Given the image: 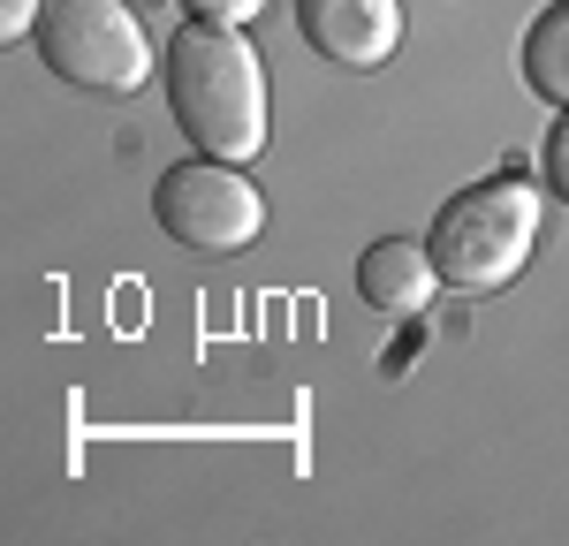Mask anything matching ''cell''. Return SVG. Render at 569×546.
Wrapping results in <instances>:
<instances>
[{
	"instance_id": "obj_1",
	"label": "cell",
	"mask_w": 569,
	"mask_h": 546,
	"mask_svg": "<svg viewBox=\"0 0 569 546\" xmlns=\"http://www.w3.org/2000/svg\"><path fill=\"white\" fill-rule=\"evenodd\" d=\"M168 107L182 136L213 160H259L266 152V61L236 23H182L168 39Z\"/></svg>"
},
{
	"instance_id": "obj_2",
	"label": "cell",
	"mask_w": 569,
	"mask_h": 546,
	"mask_svg": "<svg viewBox=\"0 0 569 546\" xmlns=\"http://www.w3.org/2000/svg\"><path fill=\"white\" fill-rule=\"evenodd\" d=\"M531 243H539V190L525 175H493L456 190L433 213V251L440 289H463V296H486V289H509L525 273Z\"/></svg>"
},
{
	"instance_id": "obj_3",
	"label": "cell",
	"mask_w": 569,
	"mask_h": 546,
	"mask_svg": "<svg viewBox=\"0 0 569 546\" xmlns=\"http://www.w3.org/2000/svg\"><path fill=\"white\" fill-rule=\"evenodd\" d=\"M31 46L84 99H130L152 77V39H144L130 0H46Z\"/></svg>"
},
{
	"instance_id": "obj_4",
	"label": "cell",
	"mask_w": 569,
	"mask_h": 546,
	"mask_svg": "<svg viewBox=\"0 0 569 546\" xmlns=\"http://www.w3.org/2000/svg\"><path fill=\"white\" fill-rule=\"evenodd\" d=\"M152 221L168 228L182 251L228 259V251L259 243L266 198H259V182L243 175L236 160H213V152H198V160H176L168 175L152 182Z\"/></svg>"
},
{
	"instance_id": "obj_5",
	"label": "cell",
	"mask_w": 569,
	"mask_h": 546,
	"mask_svg": "<svg viewBox=\"0 0 569 546\" xmlns=\"http://www.w3.org/2000/svg\"><path fill=\"white\" fill-rule=\"evenodd\" d=\"M297 31L335 69H380L402 46V0H297Z\"/></svg>"
},
{
	"instance_id": "obj_6",
	"label": "cell",
	"mask_w": 569,
	"mask_h": 546,
	"mask_svg": "<svg viewBox=\"0 0 569 546\" xmlns=\"http://www.w3.org/2000/svg\"><path fill=\"white\" fill-rule=\"evenodd\" d=\"M433 289H440L433 251H426V243H410V235H380V243L357 259V296H365L372 312L410 318V312H426V304H433Z\"/></svg>"
},
{
	"instance_id": "obj_7",
	"label": "cell",
	"mask_w": 569,
	"mask_h": 546,
	"mask_svg": "<svg viewBox=\"0 0 569 546\" xmlns=\"http://www.w3.org/2000/svg\"><path fill=\"white\" fill-rule=\"evenodd\" d=\"M525 84L547 99V107H569V0L539 8L525 31Z\"/></svg>"
},
{
	"instance_id": "obj_8",
	"label": "cell",
	"mask_w": 569,
	"mask_h": 546,
	"mask_svg": "<svg viewBox=\"0 0 569 546\" xmlns=\"http://www.w3.org/2000/svg\"><path fill=\"white\" fill-rule=\"evenodd\" d=\"M539 175H547V190L569 205V107H562V122L547 130V152H539Z\"/></svg>"
},
{
	"instance_id": "obj_9",
	"label": "cell",
	"mask_w": 569,
	"mask_h": 546,
	"mask_svg": "<svg viewBox=\"0 0 569 546\" xmlns=\"http://www.w3.org/2000/svg\"><path fill=\"white\" fill-rule=\"evenodd\" d=\"M182 8H190L198 23H236V31H243V23H259L266 0H182Z\"/></svg>"
},
{
	"instance_id": "obj_10",
	"label": "cell",
	"mask_w": 569,
	"mask_h": 546,
	"mask_svg": "<svg viewBox=\"0 0 569 546\" xmlns=\"http://www.w3.org/2000/svg\"><path fill=\"white\" fill-rule=\"evenodd\" d=\"M46 16V0H0V39H31Z\"/></svg>"
}]
</instances>
